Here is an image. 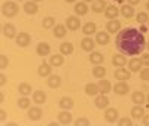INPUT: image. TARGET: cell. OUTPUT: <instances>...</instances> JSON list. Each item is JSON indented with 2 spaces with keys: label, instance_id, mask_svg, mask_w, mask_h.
Returning <instances> with one entry per match:
<instances>
[{
  "label": "cell",
  "instance_id": "8",
  "mask_svg": "<svg viewBox=\"0 0 149 126\" xmlns=\"http://www.w3.org/2000/svg\"><path fill=\"white\" fill-rule=\"evenodd\" d=\"M110 42V33L109 31H97L95 33V43L106 46Z\"/></svg>",
  "mask_w": 149,
  "mask_h": 126
},
{
  "label": "cell",
  "instance_id": "40",
  "mask_svg": "<svg viewBox=\"0 0 149 126\" xmlns=\"http://www.w3.org/2000/svg\"><path fill=\"white\" fill-rule=\"evenodd\" d=\"M136 19H137L139 24H146L149 21V15H148V12H139L137 15H136Z\"/></svg>",
  "mask_w": 149,
  "mask_h": 126
},
{
  "label": "cell",
  "instance_id": "47",
  "mask_svg": "<svg viewBox=\"0 0 149 126\" xmlns=\"http://www.w3.org/2000/svg\"><path fill=\"white\" fill-rule=\"evenodd\" d=\"M142 120H143V125L145 126H149V114H145Z\"/></svg>",
  "mask_w": 149,
  "mask_h": 126
},
{
  "label": "cell",
  "instance_id": "14",
  "mask_svg": "<svg viewBox=\"0 0 149 126\" xmlns=\"http://www.w3.org/2000/svg\"><path fill=\"white\" fill-rule=\"evenodd\" d=\"M121 30V22L115 18V19H109L106 24V31H109L110 34H116Z\"/></svg>",
  "mask_w": 149,
  "mask_h": 126
},
{
  "label": "cell",
  "instance_id": "29",
  "mask_svg": "<svg viewBox=\"0 0 149 126\" xmlns=\"http://www.w3.org/2000/svg\"><path fill=\"white\" fill-rule=\"evenodd\" d=\"M45 101H46V94L43 91H34L33 92V103L34 104L40 105V104H45Z\"/></svg>",
  "mask_w": 149,
  "mask_h": 126
},
{
  "label": "cell",
  "instance_id": "54",
  "mask_svg": "<svg viewBox=\"0 0 149 126\" xmlns=\"http://www.w3.org/2000/svg\"><path fill=\"white\" fill-rule=\"evenodd\" d=\"M84 2H86V3H88V2H91V3H93V2H94V0H84Z\"/></svg>",
  "mask_w": 149,
  "mask_h": 126
},
{
  "label": "cell",
  "instance_id": "45",
  "mask_svg": "<svg viewBox=\"0 0 149 126\" xmlns=\"http://www.w3.org/2000/svg\"><path fill=\"white\" fill-rule=\"evenodd\" d=\"M142 61H143V65L145 67H149V52L148 54H142Z\"/></svg>",
  "mask_w": 149,
  "mask_h": 126
},
{
  "label": "cell",
  "instance_id": "10",
  "mask_svg": "<svg viewBox=\"0 0 149 126\" xmlns=\"http://www.w3.org/2000/svg\"><path fill=\"white\" fill-rule=\"evenodd\" d=\"M95 107L100 108V110H106L109 107V98L106 96V94H100V95H95Z\"/></svg>",
  "mask_w": 149,
  "mask_h": 126
},
{
  "label": "cell",
  "instance_id": "28",
  "mask_svg": "<svg viewBox=\"0 0 149 126\" xmlns=\"http://www.w3.org/2000/svg\"><path fill=\"white\" fill-rule=\"evenodd\" d=\"M106 8H107L106 0H94V2H93V6H91V9L95 12V14L104 12V9H106Z\"/></svg>",
  "mask_w": 149,
  "mask_h": 126
},
{
  "label": "cell",
  "instance_id": "16",
  "mask_svg": "<svg viewBox=\"0 0 149 126\" xmlns=\"http://www.w3.org/2000/svg\"><path fill=\"white\" fill-rule=\"evenodd\" d=\"M66 27H67L69 30H72V31L78 30V28L81 27V19H79V17H78V15H76V17H69V18L66 19Z\"/></svg>",
  "mask_w": 149,
  "mask_h": 126
},
{
  "label": "cell",
  "instance_id": "44",
  "mask_svg": "<svg viewBox=\"0 0 149 126\" xmlns=\"http://www.w3.org/2000/svg\"><path fill=\"white\" fill-rule=\"evenodd\" d=\"M140 79L142 80H149V68L148 67L140 70Z\"/></svg>",
  "mask_w": 149,
  "mask_h": 126
},
{
  "label": "cell",
  "instance_id": "37",
  "mask_svg": "<svg viewBox=\"0 0 149 126\" xmlns=\"http://www.w3.org/2000/svg\"><path fill=\"white\" fill-rule=\"evenodd\" d=\"M73 45L70 43V42H63L60 45V52L63 54V55H70L72 52H73Z\"/></svg>",
  "mask_w": 149,
  "mask_h": 126
},
{
  "label": "cell",
  "instance_id": "6",
  "mask_svg": "<svg viewBox=\"0 0 149 126\" xmlns=\"http://www.w3.org/2000/svg\"><path fill=\"white\" fill-rule=\"evenodd\" d=\"M130 91V87H128V83L127 82H124V80H118L113 86V92L116 95H127Z\"/></svg>",
  "mask_w": 149,
  "mask_h": 126
},
{
  "label": "cell",
  "instance_id": "50",
  "mask_svg": "<svg viewBox=\"0 0 149 126\" xmlns=\"http://www.w3.org/2000/svg\"><path fill=\"white\" fill-rule=\"evenodd\" d=\"M0 101H2V103H3V101H5V95H3V92L0 94Z\"/></svg>",
  "mask_w": 149,
  "mask_h": 126
},
{
  "label": "cell",
  "instance_id": "25",
  "mask_svg": "<svg viewBox=\"0 0 149 126\" xmlns=\"http://www.w3.org/2000/svg\"><path fill=\"white\" fill-rule=\"evenodd\" d=\"M46 83L49 87H52V89H57V87L61 85V77L57 74H51V76H48V79H46Z\"/></svg>",
  "mask_w": 149,
  "mask_h": 126
},
{
  "label": "cell",
  "instance_id": "9",
  "mask_svg": "<svg viewBox=\"0 0 149 126\" xmlns=\"http://www.w3.org/2000/svg\"><path fill=\"white\" fill-rule=\"evenodd\" d=\"M118 117H119V113H118L116 108H113V107H107L106 108V111H104V120L106 122L113 123V122L118 120Z\"/></svg>",
  "mask_w": 149,
  "mask_h": 126
},
{
  "label": "cell",
  "instance_id": "38",
  "mask_svg": "<svg viewBox=\"0 0 149 126\" xmlns=\"http://www.w3.org/2000/svg\"><path fill=\"white\" fill-rule=\"evenodd\" d=\"M17 105H18V108H21V110H29V108L31 107V101H30L27 96H22V98H19V99L17 101Z\"/></svg>",
  "mask_w": 149,
  "mask_h": 126
},
{
  "label": "cell",
  "instance_id": "1",
  "mask_svg": "<svg viewBox=\"0 0 149 126\" xmlns=\"http://www.w3.org/2000/svg\"><path fill=\"white\" fill-rule=\"evenodd\" d=\"M115 45L121 54L136 56L143 52L146 48V40L142 31L136 28H122L116 33Z\"/></svg>",
  "mask_w": 149,
  "mask_h": 126
},
{
  "label": "cell",
  "instance_id": "26",
  "mask_svg": "<svg viewBox=\"0 0 149 126\" xmlns=\"http://www.w3.org/2000/svg\"><path fill=\"white\" fill-rule=\"evenodd\" d=\"M145 116V108L142 107V104H134V107L131 108V117L133 119H143Z\"/></svg>",
  "mask_w": 149,
  "mask_h": 126
},
{
  "label": "cell",
  "instance_id": "3",
  "mask_svg": "<svg viewBox=\"0 0 149 126\" xmlns=\"http://www.w3.org/2000/svg\"><path fill=\"white\" fill-rule=\"evenodd\" d=\"M15 42H17V45L21 46V48H27V46L31 43V37H30L29 33L21 31V33H18V36L15 37Z\"/></svg>",
  "mask_w": 149,
  "mask_h": 126
},
{
  "label": "cell",
  "instance_id": "20",
  "mask_svg": "<svg viewBox=\"0 0 149 126\" xmlns=\"http://www.w3.org/2000/svg\"><path fill=\"white\" fill-rule=\"evenodd\" d=\"M49 64L52 67H61L64 64V55L63 54H55V55H51L49 56Z\"/></svg>",
  "mask_w": 149,
  "mask_h": 126
},
{
  "label": "cell",
  "instance_id": "42",
  "mask_svg": "<svg viewBox=\"0 0 149 126\" xmlns=\"http://www.w3.org/2000/svg\"><path fill=\"white\" fill-rule=\"evenodd\" d=\"M8 65H9L8 56H6V55H0V68L5 70V68H8Z\"/></svg>",
  "mask_w": 149,
  "mask_h": 126
},
{
  "label": "cell",
  "instance_id": "51",
  "mask_svg": "<svg viewBox=\"0 0 149 126\" xmlns=\"http://www.w3.org/2000/svg\"><path fill=\"white\" fill-rule=\"evenodd\" d=\"M64 2H67V3H74L76 0H64Z\"/></svg>",
  "mask_w": 149,
  "mask_h": 126
},
{
  "label": "cell",
  "instance_id": "5",
  "mask_svg": "<svg viewBox=\"0 0 149 126\" xmlns=\"http://www.w3.org/2000/svg\"><path fill=\"white\" fill-rule=\"evenodd\" d=\"M115 79L116 80H124V82H127V80H130V77H131V71L130 70H127V68H124V67H118L116 70H115Z\"/></svg>",
  "mask_w": 149,
  "mask_h": 126
},
{
  "label": "cell",
  "instance_id": "56",
  "mask_svg": "<svg viewBox=\"0 0 149 126\" xmlns=\"http://www.w3.org/2000/svg\"><path fill=\"white\" fill-rule=\"evenodd\" d=\"M33 2H37V3H39V2H42V0H33Z\"/></svg>",
  "mask_w": 149,
  "mask_h": 126
},
{
  "label": "cell",
  "instance_id": "4",
  "mask_svg": "<svg viewBox=\"0 0 149 126\" xmlns=\"http://www.w3.org/2000/svg\"><path fill=\"white\" fill-rule=\"evenodd\" d=\"M142 67H143V61H142V58H136V56H133V58L128 61V70H130L131 73H139V71L142 70Z\"/></svg>",
  "mask_w": 149,
  "mask_h": 126
},
{
  "label": "cell",
  "instance_id": "49",
  "mask_svg": "<svg viewBox=\"0 0 149 126\" xmlns=\"http://www.w3.org/2000/svg\"><path fill=\"white\" fill-rule=\"evenodd\" d=\"M128 3L133 5V6H136V5H139V3H140V0H128Z\"/></svg>",
  "mask_w": 149,
  "mask_h": 126
},
{
  "label": "cell",
  "instance_id": "34",
  "mask_svg": "<svg viewBox=\"0 0 149 126\" xmlns=\"http://www.w3.org/2000/svg\"><path fill=\"white\" fill-rule=\"evenodd\" d=\"M104 61V56L102 52H97V50H93V52L90 54V62H93V64H102V62Z\"/></svg>",
  "mask_w": 149,
  "mask_h": 126
},
{
  "label": "cell",
  "instance_id": "41",
  "mask_svg": "<svg viewBox=\"0 0 149 126\" xmlns=\"http://www.w3.org/2000/svg\"><path fill=\"white\" fill-rule=\"evenodd\" d=\"M73 123H74V126H88L90 125V120L86 119V117H79V119L74 120Z\"/></svg>",
  "mask_w": 149,
  "mask_h": 126
},
{
  "label": "cell",
  "instance_id": "36",
  "mask_svg": "<svg viewBox=\"0 0 149 126\" xmlns=\"http://www.w3.org/2000/svg\"><path fill=\"white\" fill-rule=\"evenodd\" d=\"M93 76L95 79H103L104 76H106V68L100 64H97L94 68H93Z\"/></svg>",
  "mask_w": 149,
  "mask_h": 126
},
{
  "label": "cell",
  "instance_id": "22",
  "mask_svg": "<svg viewBox=\"0 0 149 126\" xmlns=\"http://www.w3.org/2000/svg\"><path fill=\"white\" fill-rule=\"evenodd\" d=\"M36 54L39 56H46V55L51 54V46H49L48 43H45V42H40L36 48Z\"/></svg>",
  "mask_w": 149,
  "mask_h": 126
},
{
  "label": "cell",
  "instance_id": "39",
  "mask_svg": "<svg viewBox=\"0 0 149 126\" xmlns=\"http://www.w3.org/2000/svg\"><path fill=\"white\" fill-rule=\"evenodd\" d=\"M42 27H43L45 30L54 28V27H55V18H52V17H46V18H43V21H42Z\"/></svg>",
  "mask_w": 149,
  "mask_h": 126
},
{
  "label": "cell",
  "instance_id": "19",
  "mask_svg": "<svg viewBox=\"0 0 149 126\" xmlns=\"http://www.w3.org/2000/svg\"><path fill=\"white\" fill-rule=\"evenodd\" d=\"M24 12L29 15H36L37 12H39V6H37V2H33V0H30V2H26L24 3Z\"/></svg>",
  "mask_w": 149,
  "mask_h": 126
},
{
  "label": "cell",
  "instance_id": "2",
  "mask_svg": "<svg viewBox=\"0 0 149 126\" xmlns=\"http://www.w3.org/2000/svg\"><path fill=\"white\" fill-rule=\"evenodd\" d=\"M18 10H19V6L17 2H5L2 5V14L6 17V18H14L17 14H18Z\"/></svg>",
  "mask_w": 149,
  "mask_h": 126
},
{
  "label": "cell",
  "instance_id": "48",
  "mask_svg": "<svg viewBox=\"0 0 149 126\" xmlns=\"http://www.w3.org/2000/svg\"><path fill=\"white\" fill-rule=\"evenodd\" d=\"M0 119H2V122H5V120H6V111H5V110L0 111Z\"/></svg>",
  "mask_w": 149,
  "mask_h": 126
},
{
  "label": "cell",
  "instance_id": "31",
  "mask_svg": "<svg viewBox=\"0 0 149 126\" xmlns=\"http://www.w3.org/2000/svg\"><path fill=\"white\" fill-rule=\"evenodd\" d=\"M131 101L134 104H143V103H146V95L142 91H136L131 94Z\"/></svg>",
  "mask_w": 149,
  "mask_h": 126
},
{
  "label": "cell",
  "instance_id": "33",
  "mask_svg": "<svg viewBox=\"0 0 149 126\" xmlns=\"http://www.w3.org/2000/svg\"><path fill=\"white\" fill-rule=\"evenodd\" d=\"M121 15L124 17V18H133L134 17V8H133V5H124L122 8H121Z\"/></svg>",
  "mask_w": 149,
  "mask_h": 126
},
{
  "label": "cell",
  "instance_id": "27",
  "mask_svg": "<svg viewBox=\"0 0 149 126\" xmlns=\"http://www.w3.org/2000/svg\"><path fill=\"white\" fill-rule=\"evenodd\" d=\"M58 105H60V108H63V110H72L73 105H74V101L70 96H63L60 99Z\"/></svg>",
  "mask_w": 149,
  "mask_h": 126
},
{
  "label": "cell",
  "instance_id": "11",
  "mask_svg": "<svg viewBox=\"0 0 149 126\" xmlns=\"http://www.w3.org/2000/svg\"><path fill=\"white\" fill-rule=\"evenodd\" d=\"M3 36L8 37V39H15V37L18 36L17 34V28H15V25L14 24H10V22H6L3 25Z\"/></svg>",
  "mask_w": 149,
  "mask_h": 126
},
{
  "label": "cell",
  "instance_id": "23",
  "mask_svg": "<svg viewBox=\"0 0 149 126\" xmlns=\"http://www.w3.org/2000/svg\"><path fill=\"white\" fill-rule=\"evenodd\" d=\"M97 86H98V91H100V94H109L113 87H112V85H110V82L109 80H104V79H100L98 80V83H97Z\"/></svg>",
  "mask_w": 149,
  "mask_h": 126
},
{
  "label": "cell",
  "instance_id": "21",
  "mask_svg": "<svg viewBox=\"0 0 149 126\" xmlns=\"http://www.w3.org/2000/svg\"><path fill=\"white\" fill-rule=\"evenodd\" d=\"M67 27L66 25H63V24H57L55 27H54V37L55 39H63V37H66V34H67Z\"/></svg>",
  "mask_w": 149,
  "mask_h": 126
},
{
  "label": "cell",
  "instance_id": "15",
  "mask_svg": "<svg viewBox=\"0 0 149 126\" xmlns=\"http://www.w3.org/2000/svg\"><path fill=\"white\" fill-rule=\"evenodd\" d=\"M51 73H52V65L45 62V61L39 65V68H37V74H39L40 77H48V76H51Z\"/></svg>",
  "mask_w": 149,
  "mask_h": 126
},
{
  "label": "cell",
  "instance_id": "30",
  "mask_svg": "<svg viewBox=\"0 0 149 126\" xmlns=\"http://www.w3.org/2000/svg\"><path fill=\"white\" fill-rule=\"evenodd\" d=\"M112 64H113L116 68H118V67H125V64H127V58L124 56V54L113 55V56H112Z\"/></svg>",
  "mask_w": 149,
  "mask_h": 126
},
{
  "label": "cell",
  "instance_id": "12",
  "mask_svg": "<svg viewBox=\"0 0 149 126\" xmlns=\"http://www.w3.org/2000/svg\"><path fill=\"white\" fill-rule=\"evenodd\" d=\"M74 14H76L78 17H84V15H86L88 14V10H90V8H88V5H86V2H78V3H74Z\"/></svg>",
  "mask_w": 149,
  "mask_h": 126
},
{
  "label": "cell",
  "instance_id": "13",
  "mask_svg": "<svg viewBox=\"0 0 149 126\" xmlns=\"http://www.w3.org/2000/svg\"><path fill=\"white\" fill-rule=\"evenodd\" d=\"M95 40H93L90 36H86L85 39H82V42H81V48L85 50V52H93L94 50V48H95Z\"/></svg>",
  "mask_w": 149,
  "mask_h": 126
},
{
  "label": "cell",
  "instance_id": "52",
  "mask_svg": "<svg viewBox=\"0 0 149 126\" xmlns=\"http://www.w3.org/2000/svg\"><path fill=\"white\" fill-rule=\"evenodd\" d=\"M146 103H149V94L146 95Z\"/></svg>",
  "mask_w": 149,
  "mask_h": 126
},
{
  "label": "cell",
  "instance_id": "7",
  "mask_svg": "<svg viewBox=\"0 0 149 126\" xmlns=\"http://www.w3.org/2000/svg\"><path fill=\"white\" fill-rule=\"evenodd\" d=\"M42 116H43V111H42L40 107H30V108L27 110V117H29L30 120H33V122L40 120Z\"/></svg>",
  "mask_w": 149,
  "mask_h": 126
},
{
  "label": "cell",
  "instance_id": "55",
  "mask_svg": "<svg viewBox=\"0 0 149 126\" xmlns=\"http://www.w3.org/2000/svg\"><path fill=\"white\" fill-rule=\"evenodd\" d=\"M146 48H148V50H149V42H148V43H146Z\"/></svg>",
  "mask_w": 149,
  "mask_h": 126
},
{
  "label": "cell",
  "instance_id": "24",
  "mask_svg": "<svg viewBox=\"0 0 149 126\" xmlns=\"http://www.w3.org/2000/svg\"><path fill=\"white\" fill-rule=\"evenodd\" d=\"M82 33H84L85 36H91V34L97 33V25H95V22H93V21L85 22V24L82 25Z\"/></svg>",
  "mask_w": 149,
  "mask_h": 126
},
{
  "label": "cell",
  "instance_id": "18",
  "mask_svg": "<svg viewBox=\"0 0 149 126\" xmlns=\"http://www.w3.org/2000/svg\"><path fill=\"white\" fill-rule=\"evenodd\" d=\"M119 15V9L115 5H107V8L104 9V17L107 19H115Z\"/></svg>",
  "mask_w": 149,
  "mask_h": 126
},
{
  "label": "cell",
  "instance_id": "43",
  "mask_svg": "<svg viewBox=\"0 0 149 126\" xmlns=\"http://www.w3.org/2000/svg\"><path fill=\"white\" fill-rule=\"evenodd\" d=\"M118 125H119V126H131V125H133V120L128 119V117H122V119L118 120Z\"/></svg>",
  "mask_w": 149,
  "mask_h": 126
},
{
  "label": "cell",
  "instance_id": "17",
  "mask_svg": "<svg viewBox=\"0 0 149 126\" xmlns=\"http://www.w3.org/2000/svg\"><path fill=\"white\" fill-rule=\"evenodd\" d=\"M57 117H58V122H60L61 125H70V123L73 122V117H72V114H70V111H69V110L60 111Z\"/></svg>",
  "mask_w": 149,
  "mask_h": 126
},
{
  "label": "cell",
  "instance_id": "35",
  "mask_svg": "<svg viewBox=\"0 0 149 126\" xmlns=\"http://www.w3.org/2000/svg\"><path fill=\"white\" fill-rule=\"evenodd\" d=\"M18 92L22 95V96H27V95H30L31 92H33V87H31V85L30 83H19L18 85Z\"/></svg>",
  "mask_w": 149,
  "mask_h": 126
},
{
  "label": "cell",
  "instance_id": "53",
  "mask_svg": "<svg viewBox=\"0 0 149 126\" xmlns=\"http://www.w3.org/2000/svg\"><path fill=\"white\" fill-rule=\"evenodd\" d=\"M146 9L149 10V0H148V3H146Z\"/></svg>",
  "mask_w": 149,
  "mask_h": 126
},
{
  "label": "cell",
  "instance_id": "58",
  "mask_svg": "<svg viewBox=\"0 0 149 126\" xmlns=\"http://www.w3.org/2000/svg\"><path fill=\"white\" fill-rule=\"evenodd\" d=\"M18 2H22V0H18Z\"/></svg>",
  "mask_w": 149,
  "mask_h": 126
},
{
  "label": "cell",
  "instance_id": "32",
  "mask_svg": "<svg viewBox=\"0 0 149 126\" xmlns=\"http://www.w3.org/2000/svg\"><path fill=\"white\" fill-rule=\"evenodd\" d=\"M85 94L90 95V96H95V95L100 94L97 83H86V85H85Z\"/></svg>",
  "mask_w": 149,
  "mask_h": 126
},
{
  "label": "cell",
  "instance_id": "57",
  "mask_svg": "<svg viewBox=\"0 0 149 126\" xmlns=\"http://www.w3.org/2000/svg\"><path fill=\"white\" fill-rule=\"evenodd\" d=\"M148 27H149V21H148Z\"/></svg>",
  "mask_w": 149,
  "mask_h": 126
},
{
  "label": "cell",
  "instance_id": "46",
  "mask_svg": "<svg viewBox=\"0 0 149 126\" xmlns=\"http://www.w3.org/2000/svg\"><path fill=\"white\" fill-rule=\"evenodd\" d=\"M6 82H8L6 74H3V73H2V76H0V85H2V86H5V85H6Z\"/></svg>",
  "mask_w": 149,
  "mask_h": 126
}]
</instances>
